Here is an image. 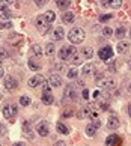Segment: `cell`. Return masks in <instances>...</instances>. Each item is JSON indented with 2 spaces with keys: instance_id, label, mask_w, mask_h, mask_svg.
I'll use <instances>...</instances> for the list:
<instances>
[{
  "instance_id": "obj_45",
  "label": "cell",
  "mask_w": 131,
  "mask_h": 146,
  "mask_svg": "<svg viewBox=\"0 0 131 146\" xmlns=\"http://www.w3.org/2000/svg\"><path fill=\"white\" fill-rule=\"evenodd\" d=\"M102 77H104V75H102V74H100V72H98V74H95V80H101Z\"/></svg>"
},
{
  "instance_id": "obj_21",
  "label": "cell",
  "mask_w": 131,
  "mask_h": 146,
  "mask_svg": "<svg viewBox=\"0 0 131 146\" xmlns=\"http://www.w3.org/2000/svg\"><path fill=\"white\" fill-rule=\"evenodd\" d=\"M42 102L45 106H51L54 102V96L51 95V92H45V94H42Z\"/></svg>"
},
{
  "instance_id": "obj_55",
  "label": "cell",
  "mask_w": 131,
  "mask_h": 146,
  "mask_svg": "<svg viewBox=\"0 0 131 146\" xmlns=\"http://www.w3.org/2000/svg\"><path fill=\"white\" fill-rule=\"evenodd\" d=\"M130 36H131V30H130Z\"/></svg>"
},
{
  "instance_id": "obj_53",
  "label": "cell",
  "mask_w": 131,
  "mask_h": 146,
  "mask_svg": "<svg viewBox=\"0 0 131 146\" xmlns=\"http://www.w3.org/2000/svg\"><path fill=\"white\" fill-rule=\"evenodd\" d=\"M128 92H130V94H131V83L128 84Z\"/></svg>"
},
{
  "instance_id": "obj_11",
  "label": "cell",
  "mask_w": 131,
  "mask_h": 146,
  "mask_svg": "<svg viewBox=\"0 0 131 146\" xmlns=\"http://www.w3.org/2000/svg\"><path fill=\"white\" fill-rule=\"evenodd\" d=\"M44 82H45V80H44V77L38 74V75H33V77L29 80V86H30V88H38V86H41Z\"/></svg>"
},
{
  "instance_id": "obj_33",
  "label": "cell",
  "mask_w": 131,
  "mask_h": 146,
  "mask_svg": "<svg viewBox=\"0 0 131 146\" xmlns=\"http://www.w3.org/2000/svg\"><path fill=\"white\" fill-rule=\"evenodd\" d=\"M32 53L36 56V57H39L41 54H42V50H41V45L39 44H36V45H33L32 47Z\"/></svg>"
},
{
  "instance_id": "obj_25",
  "label": "cell",
  "mask_w": 131,
  "mask_h": 146,
  "mask_svg": "<svg viewBox=\"0 0 131 146\" xmlns=\"http://www.w3.org/2000/svg\"><path fill=\"white\" fill-rule=\"evenodd\" d=\"M125 32H127V30H125L124 26H119V27H118L116 30H114L113 33H114V36H116L118 39H121V41H122V38L125 36Z\"/></svg>"
},
{
  "instance_id": "obj_44",
  "label": "cell",
  "mask_w": 131,
  "mask_h": 146,
  "mask_svg": "<svg viewBox=\"0 0 131 146\" xmlns=\"http://www.w3.org/2000/svg\"><path fill=\"white\" fill-rule=\"evenodd\" d=\"M100 96H101V92H100V90H95V92H94V98H95V100H98Z\"/></svg>"
},
{
  "instance_id": "obj_22",
  "label": "cell",
  "mask_w": 131,
  "mask_h": 146,
  "mask_svg": "<svg viewBox=\"0 0 131 146\" xmlns=\"http://www.w3.org/2000/svg\"><path fill=\"white\" fill-rule=\"evenodd\" d=\"M92 109H94V106H87V107H83V109L80 110V113H78V117H87V116H90V111H92Z\"/></svg>"
},
{
  "instance_id": "obj_5",
  "label": "cell",
  "mask_w": 131,
  "mask_h": 146,
  "mask_svg": "<svg viewBox=\"0 0 131 146\" xmlns=\"http://www.w3.org/2000/svg\"><path fill=\"white\" fill-rule=\"evenodd\" d=\"M36 133L39 134L41 137H47L48 134H50V128H48V123H47V122H44V121L39 122V123L36 125Z\"/></svg>"
},
{
  "instance_id": "obj_20",
  "label": "cell",
  "mask_w": 131,
  "mask_h": 146,
  "mask_svg": "<svg viewBox=\"0 0 131 146\" xmlns=\"http://www.w3.org/2000/svg\"><path fill=\"white\" fill-rule=\"evenodd\" d=\"M104 6H110L113 9H118L122 6V0H104Z\"/></svg>"
},
{
  "instance_id": "obj_14",
  "label": "cell",
  "mask_w": 131,
  "mask_h": 146,
  "mask_svg": "<svg viewBox=\"0 0 131 146\" xmlns=\"http://www.w3.org/2000/svg\"><path fill=\"white\" fill-rule=\"evenodd\" d=\"M116 50H118L119 54H125V53L130 50V42H127V41H119L118 45H116Z\"/></svg>"
},
{
  "instance_id": "obj_48",
  "label": "cell",
  "mask_w": 131,
  "mask_h": 146,
  "mask_svg": "<svg viewBox=\"0 0 131 146\" xmlns=\"http://www.w3.org/2000/svg\"><path fill=\"white\" fill-rule=\"evenodd\" d=\"M12 146H24V143H23V142H15Z\"/></svg>"
},
{
  "instance_id": "obj_19",
  "label": "cell",
  "mask_w": 131,
  "mask_h": 146,
  "mask_svg": "<svg viewBox=\"0 0 131 146\" xmlns=\"http://www.w3.org/2000/svg\"><path fill=\"white\" fill-rule=\"evenodd\" d=\"M96 129H98V128L94 125V123H87L86 128H84V133H86L87 137H94L95 134H96Z\"/></svg>"
},
{
  "instance_id": "obj_8",
  "label": "cell",
  "mask_w": 131,
  "mask_h": 146,
  "mask_svg": "<svg viewBox=\"0 0 131 146\" xmlns=\"http://www.w3.org/2000/svg\"><path fill=\"white\" fill-rule=\"evenodd\" d=\"M100 86H101V89H104V90H113L114 86H116V82H114L113 78H104L100 82Z\"/></svg>"
},
{
  "instance_id": "obj_28",
  "label": "cell",
  "mask_w": 131,
  "mask_h": 146,
  "mask_svg": "<svg viewBox=\"0 0 131 146\" xmlns=\"http://www.w3.org/2000/svg\"><path fill=\"white\" fill-rule=\"evenodd\" d=\"M56 129H57V133H61V134H68V133H69V129L66 128V125H65V123H62V122H57Z\"/></svg>"
},
{
  "instance_id": "obj_31",
  "label": "cell",
  "mask_w": 131,
  "mask_h": 146,
  "mask_svg": "<svg viewBox=\"0 0 131 146\" xmlns=\"http://www.w3.org/2000/svg\"><path fill=\"white\" fill-rule=\"evenodd\" d=\"M54 50H56V48H54L53 42H48V44L45 45V54H47V56H51L53 53H54Z\"/></svg>"
},
{
  "instance_id": "obj_43",
  "label": "cell",
  "mask_w": 131,
  "mask_h": 146,
  "mask_svg": "<svg viewBox=\"0 0 131 146\" xmlns=\"http://www.w3.org/2000/svg\"><path fill=\"white\" fill-rule=\"evenodd\" d=\"M11 27V23L8 21V23H0V29H9Z\"/></svg>"
},
{
  "instance_id": "obj_36",
  "label": "cell",
  "mask_w": 131,
  "mask_h": 146,
  "mask_svg": "<svg viewBox=\"0 0 131 146\" xmlns=\"http://www.w3.org/2000/svg\"><path fill=\"white\" fill-rule=\"evenodd\" d=\"M41 86H42V90H44V94H45V92H51V86H50V83H48V82H44Z\"/></svg>"
},
{
  "instance_id": "obj_52",
  "label": "cell",
  "mask_w": 131,
  "mask_h": 146,
  "mask_svg": "<svg viewBox=\"0 0 131 146\" xmlns=\"http://www.w3.org/2000/svg\"><path fill=\"white\" fill-rule=\"evenodd\" d=\"M128 115H130V117H131V104L128 106Z\"/></svg>"
},
{
  "instance_id": "obj_30",
  "label": "cell",
  "mask_w": 131,
  "mask_h": 146,
  "mask_svg": "<svg viewBox=\"0 0 131 146\" xmlns=\"http://www.w3.org/2000/svg\"><path fill=\"white\" fill-rule=\"evenodd\" d=\"M112 35H113V29L110 27V26H104V27H102V36L110 38Z\"/></svg>"
},
{
  "instance_id": "obj_6",
  "label": "cell",
  "mask_w": 131,
  "mask_h": 146,
  "mask_svg": "<svg viewBox=\"0 0 131 146\" xmlns=\"http://www.w3.org/2000/svg\"><path fill=\"white\" fill-rule=\"evenodd\" d=\"M98 56H100L101 60H108V59L113 57V50L112 47H102L100 51H98Z\"/></svg>"
},
{
  "instance_id": "obj_24",
  "label": "cell",
  "mask_w": 131,
  "mask_h": 146,
  "mask_svg": "<svg viewBox=\"0 0 131 146\" xmlns=\"http://www.w3.org/2000/svg\"><path fill=\"white\" fill-rule=\"evenodd\" d=\"M56 5H57V8L59 9H68L71 6V2L69 0H56Z\"/></svg>"
},
{
  "instance_id": "obj_17",
  "label": "cell",
  "mask_w": 131,
  "mask_h": 146,
  "mask_svg": "<svg viewBox=\"0 0 131 146\" xmlns=\"http://www.w3.org/2000/svg\"><path fill=\"white\" fill-rule=\"evenodd\" d=\"M69 60H71V63H72L74 66H78V65L83 63V56H81V53H77V51H75L74 54L69 57Z\"/></svg>"
},
{
  "instance_id": "obj_9",
  "label": "cell",
  "mask_w": 131,
  "mask_h": 146,
  "mask_svg": "<svg viewBox=\"0 0 131 146\" xmlns=\"http://www.w3.org/2000/svg\"><path fill=\"white\" fill-rule=\"evenodd\" d=\"M119 125H121V121H119V117L118 116H108V121H107V128L108 129H118Z\"/></svg>"
},
{
  "instance_id": "obj_32",
  "label": "cell",
  "mask_w": 131,
  "mask_h": 146,
  "mask_svg": "<svg viewBox=\"0 0 131 146\" xmlns=\"http://www.w3.org/2000/svg\"><path fill=\"white\" fill-rule=\"evenodd\" d=\"M20 104H21V106H24V107H27V106L30 104V96H27V95L20 96Z\"/></svg>"
},
{
  "instance_id": "obj_39",
  "label": "cell",
  "mask_w": 131,
  "mask_h": 146,
  "mask_svg": "<svg viewBox=\"0 0 131 146\" xmlns=\"http://www.w3.org/2000/svg\"><path fill=\"white\" fill-rule=\"evenodd\" d=\"M8 133V129H6V127L3 125V123H0V136H5V134Z\"/></svg>"
},
{
  "instance_id": "obj_54",
  "label": "cell",
  "mask_w": 131,
  "mask_h": 146,
  "mask_svg": "<svg viewBox=\"0 0 131 146\" xmlns=\"http://www.w3.org/2000/svg\"><path fill=\"white\" fill-rule=\"evenodd\" d=\"M0 100H2V92H0Z\"/></svg>"
},
{
  "instance_id": "obj_35",
  "label": "cell",
  "mask_w": 131,
  "mask_h": 146,
  "mask_svg": "<svg viewBox=\"0 0 131 146\" xmlns=\"http://www.w3.org/2000/svg\"><path fill=\"white\" fill-rule=\"evenodd\" d=\"M77 74H78L77 69H75V68H71L66 75H68V78H77Z\"/></svg>"
},
{
  "instance_id": "obj_42",
  "label": "cell",
  "mask_w": 131,
  "mask_h": 146,
  "mask_svg": "<svg viewBox=\"0 0 131 146\" xmlns=\"http://www.w3.org/2000/svg\"><path fill=\"white\" fill-rule=\"evenodd\" d=\"M33 2H35V5H36V6H44V5H45V0H33Z\"/></svg>"
},
{
  "instance_id": "obj_26",
  "label": "cell",
  "mask_w": 131,
  "mask_h": 146,
  "mask_svg": "<svg viewBox=\"0 0 131 146\" xmlns=\"http://www.w3.org/2000/svg\"><path fill=\"white\" fill-rule=\"evenodd\" d=\"M44 18H45V21L50 24V23H53V21L56 20V14H54L53 11H47V12L44 14Z\"/></svg>"
},
{
  "instance_id": "obj_37",
  "label": "cell",
  "mask_w": 131,
  "mask_h": 146,
  "mask_svg": "<svg viewBox=\"0 0 131 146\" xmlns=\"http://www.w3.org/2000/svg\"><path fill=\"white\" fill-rule=\"evenodd\" d=\"M54 68H56V71H63V69H65V65H63V62L54 63Z\"/></svg>"
},
{
  "instance_id": "obj_18",
  "label": "cell",
  "mask_w": 131,
  "mask_h": 146,
  "mask_svg": "<svg viewBox=\"0 0 131 146\" xmlns=\"http://www.w3.org/2000/svg\"><path fill=\"white\" fill-rule=\"evenodd\" d=\"M95 71V65L89 62V63H86L83 65V68H81V74H84V75H89V74H94Z\"/></svg>"
},
{
  "instance_id": "obj_23",
  "label": "cell",
  "mask_w": 131,
  "mask_h": 146,
  "mask_svg": "<svg viewBox=\"0 0 131 146\" xmlns=\"http://www.w3.org/2000/svg\"><path fill=\"white\" fill-rule=\"evenodd\" d=\"M63 21L66 24H72L74 21H75V15L72 14V12H65L63 14Z\"/></svg>"
},
{
  "instance_id": "obj_56",
  "label": "cell",
  "mask_w": 131,
  "mask_h": 146,
  "mask_svg": "<svg viewBox=\"0 0 131 146\" xmlns=\"http://www.w3.org/2000/svg\"><path fill=\"white\" fill-rule=\"evenodd\" d=\"M0 146H2V145H0Z\"/></svg>"
},
{
  "instance_id": "obj_15",
  "label": "cell",
  "mask_w": 131,
  "mask_h": 146,
  "mask_svg": "<svg viewBox=\"0 0 131 146\" xmlns=\"http://www.w3.org/2000/svg\"><path fill=\"white\" fill-rule=\"evenodd\" d=\"M122 140L119 139L116 134H110L107 139H106V145L107 146H119V143H121Z\"/></svg>"
},
{
  "instance_id": "obj_50",
  "label": "cell",
  "mask_w": 131,
  "mask_h": 146,
  "mask_svg": "<svg viewBox=\"0 0 131 146\" xmlns=\"http://www.w3.org/2000/svg\"><path fill=\"white\" fill-rule=\"evenodd\" d=\"M71 115H72V111H65V113H63L65 117H68V116H71Z\"/></svg>"
},
{
  "instance_id": "obj_16",
  "label": "cell",
  "mask_w": 131,
  "mask_h": 146,
  "mask_svg": "<svg viewBox=\"0 0 131 146\" xmlns=\"http://www.w3.org/2000/svg\"><path fill=\"white\" fill-rule=\"evenodd\" d=\"M63 36H65L63 27H62V26H57V27L53 30V39L54 41H61V39H63Z\"/></svg>"
},
{
  "instance_id": "obj_51",
  "label": "cell",
  "mask_w": 131,
  "mask_h": 146,
  "mask_svg": "<svg viewBox=\"0 0 131 146\" xmlns=\"http://www.w3.org/2000/svg\"><path fill=\"white\" fill-rule=\"evenodd\" d=\"M3 2H5V3H8V5H12L15 0H3Z\"/></svg>"
},
{
  "instance_id": "obj_12",
  "label": "cell",
  "mask_w": 131,
  "mask_h": 146,
  "mask_svg": "<svg viewBox=\"0 0 131 146\" xmlns=\"http://www.w3.org/2000/svg\"><path fill=\"white\" fill-rule=\"evenodd\" d=\"M65 98H68L69 101H75V100H77V90H75V88L68 86V88L65 89Z\"/></svg>"
},
{
  "instance_id": "obj_38",
  "label": "cell",
  "mask_w": 131,
  "mask_h": 146,
  "mask_svg": "<svg viewBox=\"0 0 131 146\" xmlns=\"http://www.w3.org/2000/svg\"><path fill=\"white\" fill-rule=\"evenodd\" d=\"M81 98H83L84 101L89 100V90H87V89H83V92H81Z\"/></svg>"
},
{
  "instance_id": "obj_29",
  "label": "cell",
  "mask_w": 131,
  "mask_h": 146,
  "mask_svg": "<svg viewBox=\"0 0 131 146\" xmlns=\"http://www.w3.org/2000/svg\"><path fill=\"white\" fill-rule=\"evenodd\" d=\"M27 63H29V68L32 69V71H39V69H41V65L38 63L35 59H30V60L27 62Z\"/></svg>"
},
{
  "instance_id": "obj_7",
  "label": "cell",
  "mask_w": 131,
  "mask_h": 146,
  "mask_svg": "<svg viewBox=\"0 0 131 146\" xmlns=\"http://www.w3.org/2000/svg\"><path fill=\"white\" fill-rule=\"evenodd\" d=\"M5 89H6L8 92H14V90H17L18 89V82L15 78L12 77H8L6 80H5Z\"/></svg>"
},
{
  "instance_id": "obj_27",
  "label": "cell",
  "mask_w": 131,
  "mask_h": 146,
  "mask_svg": "<svg viewBox=\"0 0 131 146\" xmlns=\"http://www.w3.org/2000/svg\"><path fill=\"white\" fill-rule=\"evenodd\" d=\"M81 56H83V59H90L92 56H94V48H90V47L83 48V51H81Z\"/></svg>"
},
{
  "instance_id": "obj_3",
  "label": "cell",
  "mask_w": 131,
  "mask_h": 146,
  "mask_svg": "<svg viewBox=\"0 0 131 146\" xmlns=\"http://www.w3.org/2000/svg\"><path fill=\"white\" fill-rule=\"evenodd\" d=\"M18 107H17V104H5L3 106V109H2V113H3V116L6 117V119H12L15 115H17V110Z\"/></svg>"
},
{
  "instance_id": "obj_46",
  "label": "cell",
  "mask_w": 131,
  "mask_h": 146,
  "mask_svg": "<svg viewBox=\"0 0 131 146\" xmlns=\"http://www.w3.org/2000/svg\"><path fill=\"white\" fill-rule=\"evenodd\" d=\"M92 123H94V125H95L96 128H100V127H101V123H100V121H98V119H96V121H94Z\"/></svg>"
},
{
  "instance_id": "obj_49",
  "label": "cell",
  "mask_w": 131,
  "mask_h": 146,
  "mask_svg": "<svg viewBox=\"0 0 131 146\" xmlns=\"http://www.w3.org/2000/svg\"><path fill=\"white\" fill-rule=\"evenodd\" d=\"M3 75H5V69H3L2 66H0V78H2V77H3Z\"/></svg>"
},
{
  "instance_id": "obj_4",
  "label": "cell",
  "mask_w": 131,
  "mask_h": 146,
  "mask_svg": "<svg viewBox=\"0 0 131 146\" xmlns=\"http://www.w3.org/2000/svg\"><path fill=\"white\" fill-rule=\"evenodd\" d=\"M36 29L41 32L42 35H45V33H48L50 32V29H51V26L45 21V18H44V15L42 17H38L36 18Z\"/></svg>"
},
{
  "instance_id": "obj_1",
  "label": "cell",
  "mask_w": 131,
  "mask_h": 146,
  "mask_svg": "<svg viewBox=\"0 0 131 146\" xmlns=\"http://www.w3.org/2000/svg\"><path fill=\"white\" fill-rule=\"evenodd\" d=\"M68 39L71 41V44H80L84 39V30L81 27H74L69 30L68 33Z\"/></svg>"
},
{
  "instance_id": "obj_41",
  "label": "cell",
  "mask_w": 131,
  "mask_h": 146,
  "mask_svg": "<svg viewBox=\"0 0 131 146\" xmlns=\"http://www.w3.org/2000/svg\"><path fill=\"white\" fill-rule=\"evenodd\" d=\"M90 117L94 119V121H96V119H98V110H92L90 111Z\"/></svg>"
},
{
  "instance_id": "obj_34",
  "label": "cell",
  "mask_w": 131,
  "mask_h": 146,
  "mask_svg": "<svg viewBox=\"0 0 131 146\" xmlns=\"http://www.w3.org/2000/svg\"><path fill=\"white\" fill-rule=\"evenodd\" d=\"M9 56V53L6 48H3V47H0V60H3V59H8Z\"/></svg>"
},
{
  "instance_id": "obj_2",
  "label": "cell",
  "mask_w": 131,
  "mask_h": 146,
  "mask_svg": "<svg viewBox=\"0 0 131 146\" xmlns=\"http://www.w3.org/2000/svg\"><path fill=\"white\" fill-rule=\"evenodd\" d=\"M75 53V48L74 45H63L61 50H59V59H62V60H68V59L71 57Z\"/></svg>"
},
{
  "instance_id": "obj_10",
  "label": "cell",
  "mask_w": 131,
  "mask_h": 146,
  "mask_svg": "<svg viewBox=\"0 0 131 146\" xmlns=\"http://www.w3.org/2000/svg\"><path fill=\"white\" fill-rule=\"evenodd\" d=\"M48 83H50L51 88H59V86H62V78L59 74H51L50 78H48Z\"/></svg>"
},
{
  "instance_id": "obj_40",
  "label": "cell",
  "mask_w": 131,
  "mask_h": 146,
  "mask_svg": "<svg viewBox=\"0 0 131 146\" xmlns=\"http://www.w3.org/2000/svg\"><path fill=\"white\" fill-rule=\"evenodd\" d=\"M112 18V14H107V15H101L100 17V21H107V20H110Z\"/></svg>"
},
{
  "instance_id": "obj_47",
  "label": "cell",
  "mask_w": 131,
  "mask_h": 146,
  "mask_svg": "<svg viewBox=\"0 0 131 146\" xmlns=\"http://www.w3.org/2000/svg\"><path fill=\"white\" fill-rule=\"evenodd\" d=\"M54 146H66V143H65V142H56Z\"/></svg>"
},
{
  "instance_id": "obj_13",
  "label": "cell",
  "mask_w": 131,
  "mask_h": 146,
  "mask_svg": "<svg viewBox=\"0 0 131 146\" xmlns=\"http://www.w3.org/2000/svg\"><path fill=\"white\" fill-rule=\"evenodd\" d=\"M0 18L8 20V21L12 18V12L9 11V8L6 6V5H2V6H0Z\"/></svg>"
}]
</instances>
